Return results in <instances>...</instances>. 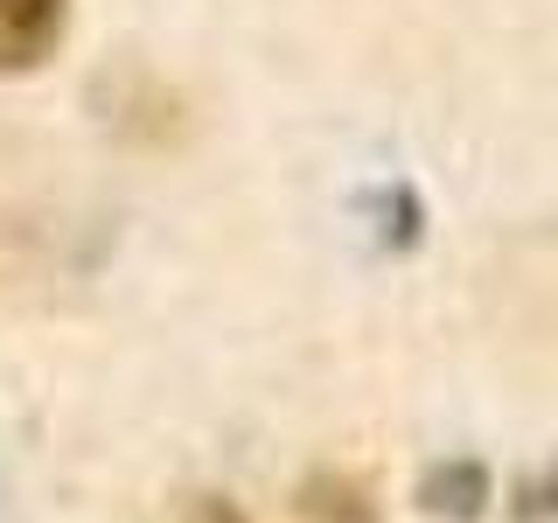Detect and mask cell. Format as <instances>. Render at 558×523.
<instances>
[{
	"label": "cell",
	"mask_w": 558,
	"mask_h": 523,
	"mask_svg": "<svg viewBox=\"0 0 558 523\" xmlns=\"http://www.w3.org/2000/svg\"><path fill=\"white\" fill-rule=\"evenodd\" d=\"M418 502H426L433 516H447V523H475L482 502H488V467L482 461H440V467H426Z\"/></svg>",
	"instance_id": "2"
},
{
	"label": "cell",
	"mask_w": 558,
	"mask_h": 523,
	"mask_svg": "<svg viewBox=\"0 0 558 523\" xmlns=\"http://www.w3.org/2000/svg\"><path fill=\"white\" fill-rule=\"evenodd\" d=\"M377 231H384V244H412L418 238V203L405 196V188H384V196H377Z\"/></svg>",
	"instance_id": "4"
},
{
	"label": "cell",
	"mask_w": 558,
	"mask_h": 523,
	"mask_svg": "<svg viewBox=\"0 0 558 523\" xmlns=\"http://www.w3.org/2000/svg\"><path fill=\"white\" fill-rule=\"evenodd\" d=\"M182 523H244L238 510H231V502H223V496H196V502H189V516Z\"/></svg>",
	"instance_id": "5"
},
{
	"label": "cell",
	"mask_w": 558,
	"mask_h": 523,
	"mask_svg": "<svg viewBox=\"0 0 558 523\" xmlns=\"http://www.w3.org/2000/svg\"><path fill=\"white\" fill-rule=\"evenodd\" d=\"M63 35V0H0V70H35Z\"/></svg>",
	"instance_id": "1"
},
{
	"label": "cell",
	"mask_w": 558,
	"mask_h": 523,
	"mask_svg": "<svg viewBox=\"0 0 558 523\" xmlns=\"http://www.w3.org/2000/svg\"><path fill=\"white\" fill-rule=\"evenodd\" d=\"M551 510H558V482H545V488L531 482V488H523V516H551Z\"/></svg>",
	"instance_id": "6"
},
{
	"label": "cell",
	"mask_w": 558,
	"mask_h": 523,
	"mask_svg": "<svg viewBox=\"0 0 558 523\" xmlns=\"http://www.w3.org/2000/svg\"><path fill=\"white\" fill-rule=\"evenodd\" d=\"M301 516L307 523H377V502H371V488L349 482V475H307Z\"/></svg>",
	"instance_id": "3"
}]
</instances>
